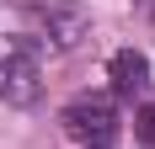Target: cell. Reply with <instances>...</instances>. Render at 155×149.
Masks as SVG:
<instances>
[{"label": "cell", "instance_id": "obj_4", "mask_svg": "<svg viewBox=\"0 0 155 149\" xmlns=\"http://www.w3.org/2000/svg\"><path fill=\"white\" fill-rule=\"evenodd\" d=\"M107 80H112V90H118V96H144V90H150V59H144V53H134V48H123V53H112Z\"/></svg>", "mask_w": 155, "mask_h": 149}, {"label": "cell", "instance_id": "obj_6", "mask_svg": "<svg viewBox=\"0 0 155 149\" xmlns=\"http://www.w3.org/2000/svg\"><path fill=\"white\" fill-rule=\"evenodd\" d=\"M134 5H139V11H144V16H155V0H134Z\"/></svg>", "mask_w": 155, "mask_h": 149}, {"label": "cell", "instance_id": "obj_3", "mask_svg": "<svg viewBox=\"0 0 155 149\" xmlns=\"http://www.w3.org/2000/svg\"><path fill=\"white\" fill-rule=\"evenodd\" d=\"M32 21L43 27V37L59 48V53H70V48H80L86 37H91V16L80 11V5H38Z\"/></svg>", "mask_w": 155, "mask_h": 149}, {"label": "cell", "instance_id": "obj_5", "mask_svg": "<svg viewBox=\"0 0 155 149\" xmlns=\"http://www.w3.org/2000/svg\"><path fill=\"white\" fill-rule=\"evenodd\" d=\"M134 133H139L144 144H155V101H144L139 112H134Z\"/></svg>", "mask_w": 155, "mask_h": 149}, {"label": "cell", "instance_id": "obj_2", "mask_svg": "<svg viewBox=\"0 0 155 149\" xmlns=\"http://www.w3.org/2000/svg\"><path fill=\"white\" fill-rule=\"evenodd\" d=\"M112 128H118V106H112V96H75V101L64 106V133H70V138L102 144Z\"/></svg>", "mask_w": 155, "mask_h": 149}, {"label": "cell", "instance_id": "obj_1", "mask_svg": "<svg viewBox=\"0 0 155 149\" xmlns=\"http://www.w3.org/2000/svg\"><path fill=\"white\" fill-rule=\"evenodd\" d=\"M43 96V59L27 37H0V101L32 106Z\"/></svg>", "mask_w": 155, "mask_h": 149}]
</instances>
